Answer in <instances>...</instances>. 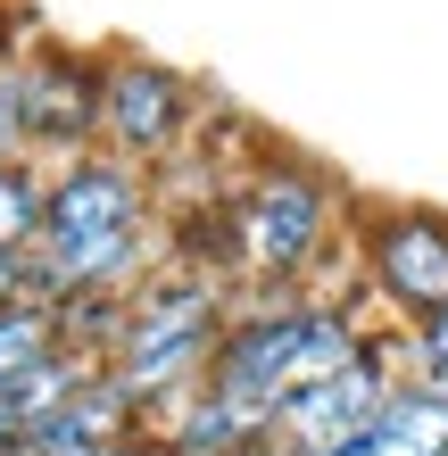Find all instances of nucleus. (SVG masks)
Here are the masks:
<instances>
[{
    "instance_id": "nucleus-16",
    "label": "nucleus",
    "mask_w": 448,
    "mask_h": 456,
    "mask_svg": "<svg viewBox=\"0 0 448 456\" xmlns=\"http://www.w3.org/2000/svg\"><path fill=\"white\" fill-rule=\"evenodd\" d=\"M17 59H25V17L0 0V67H17Z\"/></svg>"
},
{
    "instance_id": "nucleus-10",
    "label": "nucleus",
    "mask_w": 448,
    "mask_h": 456,
    "mask_svg": "<svg viewBox=\"0 0 448 456\" xmlns=\"http://www.w3.org/2000/svg\"><path fill=\"white\" fill-rule=\"evenodd\" d=\"M365 456H448V390L407 373L382 398V415L365 423Z\"/></svg>"
},
{
    "instance_id": "nucleus-18",
    "label": "nucleus",
    "mask_w": 448,
    "mask_h": 456,
    "mask_svg": "<svg viewBox=\"0 0 448 456\" xmlns=\"http://www.w3.org/2000/svg\"><path fill=\"white\" fill-rule=\"evenodd\" d=\"M9 456H42V448H25V440H17V448H9Z\"/></svg>"
},
{
    "instance_id": "nucleus-11",
    "label": "nucleus",
    "mask_w": 448,
    "mask_h": 456,
    "mask_svg": "<svg viewBox=\"0 0 448 456\" xmlns=\"http://www.w3.org/2000/svg\"><path fill=\"white\" fill-rule=\"evenodd\" d=\"M67 348V332H59V299H0V398H9L34 365H50Z\"/></svg>"
},
{
    "instance_id": "nucleus-17",
    "label": "nucleus",
    "mask_w": 448,
    "mask_h": 456,
    "mask_svg": "<svg viewBox=\"0 0 448 456\" xmlns=\"http://www.w3.org/2000/svg\"><path fill=\"white\" fill-rule=\"evenodd\" d=\"M17 440H25V432H17V423H9V407H0V456H9Z\"/></svg>"
},
{
    "instance_id": "nucleus-6",
    "label": "nucleus",
    "mask_w": 448,
    "mask_h": 456,
    "mask_svg": "<svg viewBox=\"0 0 448 456\" xmlns=\"http://www.w3.org/2000/svg\"><path fill=\"white\" fill-rule=\"evenodd\" d=\"M208 100L183 67L142 59V50H109V84H100V150L134 158V167H167V158L200 133Z\"/></svg>"
},
{
    "instance_id": "nucleus-14",
    "label": "nucleus",
    "mask_w": 448,
    "mask_h": 456,
    "mask_svg": "<svg viewBox=\"0 0 448 456\" xmlns=\"http://www.w3.org/2000/svg\"><path fill=\"white\" fill-rule=\"evenodd\" d=\"M25 158V92H17V67H0V167Z\"/></svg>"
},
{
    "instance_id": "nucleus-5",
    "label": "nucleus",
    "mask_w": 448,
    "mask_h": 456,
    "mask_svg": "<svg viewBox=\"0 0 448 456\" xmlns=\"http://www.w3.org/2000/svg\"><path fill=\"white\" fill-rule=\"evenodd\" d=\"M399 382H407V332L382 324L340 373H324V382H307V390L282 398L274 440L299 448V456H365V423L382 415V398Z\"/></svg>"
},
{
    "instance_id": "nucleus-12",
    "label": "nucleus",
    "mask_w": 448,
    "mask_h": 456,
    "mask_svg": "<svg viewBox=\"0 0 448 456\" xmlns=\"http://www.w3.org/2000/svg\"><path fill=\"white\" fill-rule=\"evenodd\" d=\"M42 208H50V167L42 158H9L0 167V257H25L42 240Z\"/></svg>"
},
{
    "instance_id": "nucleus-2",
    "label": "nucleus",
    "mask_w": 448,
    "mask_h": 456,
    "mask_svg": "<svg viewBox=\"0 0 448 456\" xmlns=\"http://www.w3.org/2000/svg\"><path fill=\"white\" fill-rule=\"evenodd\" d=\"M349 216L357 191L324 158L266 150L257 175L232 191V224H241V290H315L349 257Z\"/></svg>"
},
{
    "instance_id": "nucleus-7",
    "label": "nucleus",
    "mask_w": 448,
    "mask_h": 456,
    "mask_svg": "<svg viewBox=\"0 0 448 456\" xmlns=\"http://www.w3.org/2000/svg\"><path fill=\"white\" fill-rule=\"evenodd\" d=\"M100 84H109V50H67V42H25L17 92H25V158L67 167L100 150Z\"/></svg>"
},
{
    "instance_id": "nucleus-9",
    "label": "nucleus",
    "mask_w": 448,
    "mask_h": 456,
    "mask_svg": "<svg viewBox=\"0 0 448 456\" xmlns=\"http://www.w3.org/2000/svg\"><path fill=\"white\" fill-rule=\"evenodd\" d=\"M125 432H150V423H142L134 398L109 382V365H100L92 382L67 398V407H50L34 432H25V448H42V456H100V448L125 440Z\"/></svg>"
},
{
    "instance_id": "nucleus-1",
    "label": "nucleus",
    "mask_w": 448,
    "mask_h": 456,
    "mask_svg": "<svg viewBox=\"0 0 448 456\" xmlns=\"http://www.w3.org/2000/svg\"><path fill=\"white\" fill-rule=\"evenodd\" d=\"M150 265H167V216H158V175L117 150H84L50 167V208L34 240V299L75 290H134Z\"/></svg>"
},
{
    "instance_id": "nucleus-4",
    "label": "nucleus",
    "mask_w": 448,
    "mask_h": 456,
    "mask_svg": "<svg viewBox=\"0 0 448 456\" xmlns=\"http://www.w3.org/2000/svg\"><path fill=\"white\" fill-rule=\"evenodd\" d=\"M349 282L374 299L382 324H424L448 307V208L432 200H374L357 191L349 216Z\"/></svg>"
},
{
    "instance_id": "nucleus-8",
    "label": "nucleus",
    "mask_w": 448,
    "mask_h": 456,
    "mask_svg": "<svg viewBox=\"0 0 448 456\" xmlns=\"http://www.w3.org/2000/svg\"><path fill=\"white\" fill-rule=\"evenodd\" d=\"M274 415H282V407H266V398H249V390L200 382L167 423H158V432H167L175 456H249V448L274 440Z\"/></svg>"
},
{
    "instance_id": "nucleus-13",
    "label": "nucleus",
    "mask_w": 448,
    "mask_h": 456,
    "mask_svg": "<svg viewBox=\"0 0 448 456\" xmlns=\"http://www.w3.org/2000/svg\"><path fill=\"white\" fill-rule=\"evenodd\" d=\"M407 373H424V382L448 390V307H432L424 324H407Z\"/></svg>"
},
{
    "instance_id": "nucleus-15",
    "label": "nucleus",
    "mask_w": 448,
    "mask_h": 456,
    "mask_svg": "<svg viewBox=\"0 0 448 456\" xmlns=\"http://www.w3.org/2000/svg\"><path fill=\"white\" fill-rule=\"evenodd\" d=\"M100 456H175V448H167V432H125V440H109Z\"/></svg>"
},
{
    "instance_id": "nucleus-3",
    "label": "nucleus",
    "mask_w": 448,
    "mask_h": 456,
    "mask_svg": "<svg viewBox=\"0 0 448 456\" xmlns=\"http://www.w3.org/2000/svg\"><path fill=\"white\" fill-rule=\"evenodd\" d=\"M224 315H232V282L216 274H191V265H150L125 299V340L109 357V382L142 407V423L158 432L183 398L208 382L216 365V340H224Z\"/></svg>"
}]
</instances>
